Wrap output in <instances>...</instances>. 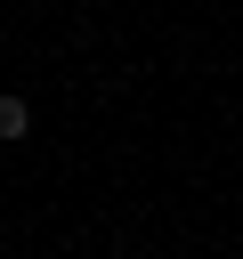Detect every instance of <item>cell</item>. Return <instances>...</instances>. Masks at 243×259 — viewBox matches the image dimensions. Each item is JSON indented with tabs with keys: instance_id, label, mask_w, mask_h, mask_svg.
Wrapping results in <instances>:
<instances>
[{
	"instance_id": "cell-1",
	"label": "cell",
	"mask_w": 243,
	"mask_h": 259,
	"mask_svg": "<svg viewBox=\"0 0 243 259\" xmlns=\"http://www.w3.org/2000/svg\"><path fill=\"white\" fill-rule=\"evenodd\" d=\"M32 130V105L24 97H0V138H24Z\"/></svg>"
}]
</instances>
